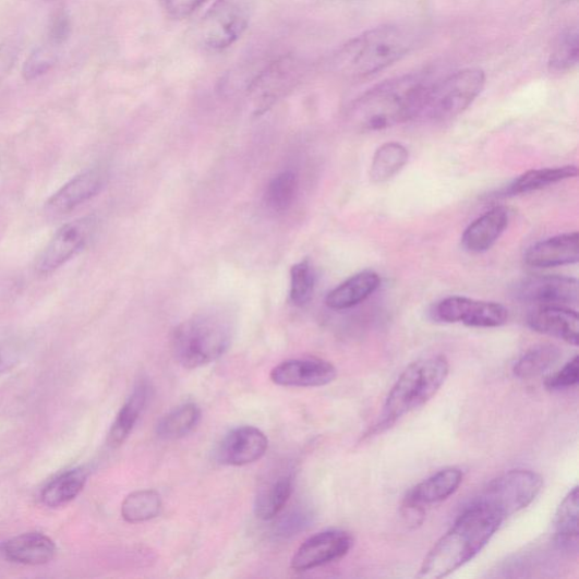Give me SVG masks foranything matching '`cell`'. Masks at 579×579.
<instances>
[{
    "mask_svg": "<svg viewBox=\"0 0 579 579\" xmlns=\"http://www.w3.org/2000/svg\"><path fill=\"white\" fill-rule=\"evenodd\" d=\"M542 487L540 474L530 470H511L487 484L475 502L490 506L507 518L529 507Z\"/></svg>",
    "mask_w": 579,
    "mask_h": 579,
    "instance_id": "obj_8",
    "label": "cell"
},
{
    "mask_svg": "<svg viewBox=\"0 0 579 579\" xmlns=\"http://www.w3.org/2000/svg\"><path fill=\"white\" fill-rule=\"evenodd\" d=\"M293 491L291 474H280L268 480L258 491L255 499V515L262 521H272L286 508Z\"/></svg>",
    "mask_w": 579,
    "mask_h": 579,
    "instance_id": "obj_24",
    "label": "cell"
},
{
    "mask_svg": "<svg viewBox=\"0 0 579 579\" xmlns=\"http://www.w3.org/2000/svg\"><path fill=\"white\" fill-rule=\"evenodd\" d=\"M353 544L350 533L328 530L304 541L291 560L294 571L303 572L337 562L349 554Z\"/></svg>",
    "mask_w": 579,
    "mask_h": 579,
    "instance_id": "obj_12",
    "label": "cell"
},
{
    "mask_svg": "<svg viewBox=\"0 0 579 579\" xmlns=\"http://www.w3.org/2000/svg\"><path fill=\"white\" fill-rule=\"evenodd\" d=\"M87 474L83 469L69 471L52 480L43 493V502L59 507L72 502L83 490Z\"/></svg>",
    "mask_w": 579,
    "mask_h": 579,
    "instance_id": "obj_29",
    "label": "cell"
},
{
    "mask_svg": "<svg viewBox=\"0 0 579 579\" xmlns=\"http://www.w3.org/2000/svg\"><path fill=\"white\" fill-rule=\"evenodd\" d=\"M431 83L424 74L414 73L374 86L352 104L351 124L360 131L375 132L418 119Z\"/></svg>",
    "mask_w": 579,
    "mask_h": 579,
    "instance_id": "obj_2",
    "label": "cell"
},
{
    "mask_svg": "<svg viewBox=\"0 0 579 579\" xmlns=\"http://www.w3.org/2000/svg\"><path fill=\"white\" fill-rule=\"evenodd\" d=\"M3 553L11 562L39 566L53 559L56 545L41 533H25L4 543Z\"/></svg>",
    "mask_w": 579,
    "mask_h": 579,
    "instance_id": "obj_22",
    "label": "cell"
},
{
    "mask_svg": "<svg viewBox=\"0 0 579 579\" xmlns=\"http://www.w3.org/2000/svg\"><path fill=\"white\" fill-rule=\"evenodd\" d=\"M528 325L536 333L562 340L570 346L579 343L578 314L564 306L538 307L528 316Z\"/></svg>",
    "mask_w": 579,
    "mask_h": 579,
    "instance_id": "obj_18",
    "label": "cell"
},
{
    "mask_svg": "<svg viewBox=\"0 0 579 579\" xmlns=\"http://www.w3.org/2000/svg\"><path fill=\"white\" fill-rule=\"evenodd\" d=\"M249 23V11L239 0H216L198 22L196 38L205 50L222 51L245 34Z\"/></svg>",
    "mask_w": 579,
    "mask_h": 579,
    "instance_id": "obj_7",
    "label": "cell"
},
{
    "mask_svg": "<svg viewBox=\"0 0 579 579\" xmlns=\"http://www.w3.org/2000/svg\"><path fill=\"white\" fill-rule=\"evenodd\" d=\"M313 512L303 506H297L280 517L274 527L276 535L287 539L292 538L311 527Z\"/></svg>",
    "mask_w": 579,
    "mask_h": 579,
    "instance_id": "obj_36",
    "label": "cell"
},
{
    "mask_svg": "<svg viewBox=\"0 0 579 579\" xmlns=\"http://www.w3.org/2000/svg\"><path fill=\"white\" fill-rule=\"evenodd\" d=\"M504 521L495 509L473 502L426 555L419 577L439 579L460 569L481 553Z\"/></svg>",
    "mask_w": 579,
    "mask_h": 579,
    "instance_id": "obj_1",
    "label": "cell"
},
{
    "mask_svg": "<svg viewBox=\"0 0 579 579\" xmlns=\"http://www.w3.org/2000/svg\"><path fill=\"white\" fill-rule=\"evenodd\" d=\"M562 359V350L554 345H539L527 351L514 365V375L522 381L542 376Z\"/></svg>",
    "mask_w": 579,
    "mask_h": 579,
    "instance_id": "obj_26",
    "label": "cell"
},
{
    "mask_svg": "<svg viewBox=\"0 0 579 579\" xmlns=\"http://www.w3.org/2000/svg\"><path fill=\"white\" fill-rule=\"evenodd\" d=\"M448 374L449 362L444 355L412 362L390 388L370 435L389 430L400 419L429 403L445 384Z\"/></svg>",
    "mask_w": 579,
    "mask_h": 579,
    "instance_id": "obj_5",
    "label": "cell"
},
{
    "mask_svg": "<svg viewBox=\"0 0 579 579\" xmlns=\"http://www.w3.org/2000/svg\"><path fill=\"white\" fill-rule=\"evenodd\" d=\"M484 85L485 74L480 69H466L432 82L425 91L419 118L435 121L455 118L474 102Z\"/></svg>",
    "mask_w": 579,
    "mask_h": 579,
    "instance_id": "obj_6",
    "label": "cell"
},
{
    "mask_svg": "<svg viewBox=\"0 0 579 579\" xmlns=\"http://www.w3.org/2000/svg\"><path fill=\"white\" fill-rule=\"evenodd\" d=\"M409 158L408 148L398 142H389L382 145L373 158L371 167L372 181L375 184L388 181L406 167Z\"/></svg>",
    "mask_w": 579,
    "mask_h": 579,
    "instance_id": "obj_28",
    "label": "cell"
},
{
    "mask_svg": "<svg viewBox=\"0 0 579 579\" xmlns=\"http://www.w3.org/2000/svg\"><path fill=\"white\" fill-rule=\"evenodd\" d=\"M435 317L445 323H461L470 327L493 328L507 322L508 311L498 302L449 297L437 304Z\"/></svg>",
    "mask_w": 579,
    "mask_h": 579,
    "instance_id": "obj_10",
    "label": "cell"
},
{
    "mask_svg": "<svg viewBox=\"0 0 579 579\" xmlns=\"http://www.w3.org/2000/svg\"><path fill=\"white\" fill-rule=\"evenodd\" d=\"M579 381V359L575 355L557 373L544 381V386L551 390H562L574 387Z\"/></svg>",
    "mask_w": 579,
    "mask_h": 579,
    "instance_id": "obj_37",
    "label": "cell"
},
{
    "mask_svg": "<svg viewBox=\"0 0 579 579\" xmlns=\"http://www.w3.org/2000/svg\"><path fill=\"white\" fill-rule=\"evenodd\" d=\"M59 49V47L46 43L29 53L22 69L24 80L35 81L48 74L58 62Z\"/></svg>",
    "mask_w": 579,
    "mask_h": 579,
    "instance_id": "obj_35",
    "label": "cell"
},
{
    "mask_svg": "<svg viewBox=\"0 0 579 579\" xmlns=\"http://www.w3.org/2000/svg\"><path fill=\"white\" fill-rule=\"evenodd\" d=\"M205 2L206 0H160L167 15L176 20L193 15Z\"/></svg>",
    "mask_w": 579,
    "mask_h": 579,
    "instance_id": "obj_39",
    "label": "cell"
},
{
    "mask_svg": "<svg viewBox=\"0 0 579 579\" xmlns=\"http://www.w3.org/2000/svg\"><path fill=\"white\" fill-rule=\"evenodd\" d=\"M556 2H558L560 4H565V3L571 2V0H556Z\"/></svg>",
    "mask_w": 579,
    "mask_h": 579,
    "instance_id": "obj_42",
    "label": "cell"
},
{
    "mask_svg": "<svg viewBox=\"0 0 579 579\" xmlns=\"http://www.w3.org/2000/svg\"><path fill=\"white\" fill-rule=\"evenodd\" d=\"M579 34L577 26H569L556 39L548 56L547 68L552 73H566L578 64Z\"/></svg>",
    "mask_w": 579,
    "mask_h": 579,
    "instance_id": "obj_31",
    "label": "cell"
},
{
    "mask_svg": "<svg viewBox=\"0 0 579 579\" xmlns=\"http://www.w3.org/2000/svg\"><path fill=\"white\" fill-rule=\"evenodd\" d=\"M515 295L539 307H566L577 302L578 284L576 279L559 276L531 277L516 286Z\"/></svg>",
    "mask_w": 579,
    "mask_h": 579,
    "instance_id": "obj_14",
    "label": "cell"
},
{
    "mask_svg": "<svg viewBox=\"0 0 579 579\" xmlns=\"http://www.w3.org/2000/svg\"><path fill=\"white\" fill-rule=\"evenodd\" d=\"M509 215L505 207L487 210L465 231L462 245L466 251L481 254L490 251L508 227Z\"/></svg>",
    "mask_w": 579,
    "mask_h": 579,
    "instance_id": "obj_20",
    "label": "cell"
},
{
    "mask_svg": "<svg viewBox=\"0 0 579 579\" xmlns=\"http://www.w3.org/2000/svg\"><path fill=\"white\" fill-rule=\"evenodd\" d=\"M17 362V350L9 343L0 345V374H4L13 370Z\"/></svg>",
    "mask_w": 579,
    "mask_h": 579,
    "instance_id": "obj_41",
    "label": "cell"
},
{
    "mask_svg": "<svg viewBox=\"0 0 579 579\" xmlns=\"http://www.w3.org/2000/svg\"><path fill=\"white\" fill-rule=\"evenodd\" d=\"M578 232H569L535 243L526 254V263L532 267L551 268L578 262Z\"/></svg>",
    "mask_w": 579,
    "mask_h": 579,
    "instance_id": "obj_19",
    "label": "cell"
},
{
    "mask_svg": "<svg viewBox=\"0 0 579 579\" xmlns=\"http://www.w3.org/2000/svg\"><path fill=\"white\" fill-rule=\"evenodd\" d=\"M337 376L334 364L319 358L287 360L270 372V381L282 387H322L333 383Z\"/></svg>",
    "mask_w": 579,
    "mask_h": 579,
    "instance_id": "obj_13",
    "label": "cell"
},
{
    "mask_svg": "<svg viewBox=\"0 0 579 579\" xmlns=\"http://www.w3.org/2000/svg\"><path fill=\"white\" fill-rule=\"evenodd\" d=\"M234 316L225 307H210L180 324L172 337L176 360L188 370L203 367L230 348Z\"/></svg>",
    "mask_w": 579,
    "mask_h": 579,
    "instance_id": "obj_4",
    "label": "cell"
},
{
    "mask_svg": "<svg viewBox=\"0 0 579 579\" xmlns=\"http://www.w3.org/2000/svg\"><path fill=\"white\" fill-rule=\"evenodd\" d=\"M555 530L563 545L576 544L578 536V486L564 498L555 516Z\"/></svg>",
    "mask_w": 579,
    "mask_h": 579,
    "instance_id": "obj_32",
    "label": "cell"
},
{
    "mask_svg": "<svg viewBox=\"0 0 579 579\" xmlns=\"http://www.w3.org/2000/svg\"><path fill=\"white\" fill-rule=\"evenodd\" d=\"M379 286L378 274L372 269H365L354 274L353 277L331 290L325 302L333 311H346L369 299Z\"/></svg>",
    "mask_w": 579,
    "mask_h": 579,
    "instance_id": "obj_21",
    "label": "cell"
},
{
    "mask_svg": "<svg viewBox=\"0 0 579 579\" xmlns=\"http://www.w3.org/2000/svg\"><path fill=\"white\" fill-rule=\"evenodd\" d=\"M201 417L202 411L197 405H181L161 418L157 425V435L165 441L185 437L196 429Z\"/></svg>",
    "mask_w": 579,
    "mask_h": 579,
    "instance_id": "obj_27",
    "label": "cell"
},
{
    "mask_svg": "<svg viewBox=\"0 0 579 579\" xmlns=\"http://www.w3.org/2000/svg\"><path fill=\"white\" fill-rule=\"evenodd\" d=\"M267 448L268 439L262 431L253 425H241L225 436L217 457L225 466L243 467L261 460Z\"/></svg>",
    "mask_w": 579,
    "mask_h": 579,
    "instance_id": "obj_15",
    "label": "cell"
},
{
    "mask_svg": "<svg viewBox=\"0 0 579 579\" xmlns=\"http://www.w3.org/2000/svg\"><path fill=\"white\" fill-rule=\"evenodd\" d=\"M162 510L161 496L155 491H138L121 505V516L132 524L144 523L158 517Z\"/></svg>",
    "mask_w": 579,
    "mask_h": 579,
    "instance_id": "obj_30",
    "label": "cell"
},
{
    "mask_svg": "<svg viewBox=\"0 0 579 579\" xmlns=\"http://www.w3.org/2000/svg\"><path fill=\"white\" fill-rule=\"evenodd\" d=\"M577 174L576 166L530 170L515 179L505 191V195L517 196L533 193L558 184L564 180L576 178Z\"/></svg>",
    "mask_w": 579,
    "mask_h": 579,
    "instance_id": "obj_25",
    "label": "cell"
},
{
    "mask_svg": "<svg viewBox=\"0 0 579 579\" xmlns=\"http://www.w3.org/2000/svg\"><path fill=\"white\" fill-rule=\"evenodd\" d=\"M20 49L13 41L0 44V83H2L14 69Z\"/></svg>",
    "mask_w": 579,
    "mask_h": 579,
    "instance_id": "obj_40",
    "label": "cell"
},
{
    "mask_svg": "<svg viewBox=\"0 0 579 579\" xmlns=\"http://www.w3.org/2000/svg\"><path fill=\"white\" fill-rule=\"evenodd\" d=\"M97 227V218L88 216L60 228L36 261L39 276H50L80 254L94 238Z\"/></svg>",
    "mask_w": 579,
    "mask_h": 579,
    "instance_id": "obj_9",
    "label": "cell"
},
{
    "mask_svg": "<svg viewBox=\"0 0 579 579\" xmlns=\"http://www.w3.org/2000/svg\"><path fill=\"white\" fill-rule=\"evenodd\" d=\"M149 386L147 382H140L129 400L120 409L114 422L111 425V430L108 436V444L111 447H119L123 445L130 437L137 423L141 414L143 413L149 396Z\"/></svg>",
    "mask_w": 579,
    "mask_h": 579,
    "instance_id": "obj_23",
    "label": "cell"
},
{
    "mask_svg": "<svg viewBox=\"0 0 579 579\" xmlns=\"http://www.w3.org/2000/svg\"><path fill=\"white\" fill-rule=\"evenodd\" d=\"M298 178L291 171L274 177L266 190V205L274 212H285L293 204L298 193Z\"/></svg>",
    "mask_w": 579,
    "mask_h": 579,
    "instance_id": "obj_33",
    "label": "cell"
},
{
    "mask_svg": "<svg viewBox=\"0 0 579 579\" xmlns=\"http://www.w3.org/2000/svg\"><path fill=\"white\" fill-rule=\"evenodd\" d=\"M299 58L288 55L274 60L253 81L250 94L258 109L267 108L292 89L302 75Z\"/></svg>",
    "mask_w": 579,
    "mask_h": 579,
    "instance_id": "obj_11",
    "label": "cell"
},
{
    "mask_svg": "<svg viewBox=\"0 0 579 579\" xmlns=\"http://www.w3.org/2000/svg\"><path fill=\"white\" fill-rule=\"evenodd\" d=\"M104 170L94 168L83 171L53 194L46 203V210L52 216H64L97 196L106 185Z\"/></svg>",
    "mask_w": 579,
    "mask_h": 579,
    "instance_id": "obj_16",
    "label": "cell"
},
{
    "mask_svg": "<svg viewBox=\"0 0 579 579\" xmlns=\"http://www.w3.org/2000/svg\"><path fill=\"white\" fill-rule=\"evenodd\" d=\"M465 479L462 470L447 468L426 478L408 494L405 508L419 509L442 503L453 496L461 486Z\"/></svg>",
    "mask_w": 579,
    "mask_h": 579,
    "instance_id": "obj_17",
    "label": "cell"
},
{
    "mask_svg": "<svg viewBox=\"0 0 579 579\" xmlns=\"http://www.w3.org/2000/svg\"><path fill=\"white\" fill-rule=\"evenodd\" d=\"M290 299L295 306L307 304L314 293L316 274L309 260H304L291 268Z\"/></svg>",
    "mask_w": 579,
    "mask_h": 579,
    "instance_id": "obj_34",
    "label": "cell"
},
{
    "mask_svg": "<svg viewBox=\"0 0 579 579\" xmlns=\"http://www.w3.org/2000/svg\"><path fill=\"white\" fill-rule=\"evenodd\" d=\"M72 34V21L64 10L57 11L50 20L48 26L47 43L62 47Z\"/></svg>",
    "mask_w": 579,
    "mask_h": 579,
    "instance_id": "obj_38",
    "label": "cell"
},
{
    "mask_svg": "<svg viewBox=\"0 0 579 579\" xmlns=\"http://www.w3.org/2000/svg\"><path fill=\"white\" fill-rule=\"evenodd\" d=\"M415 40V33L407 25L374 27L345 45L335 56L334 67L346 77H369L399 62Z\"/></svg>",
    "mask_w": 579,
    "mask_h": 579,
    "instance_id": "obj_3",
    "label": "cell"
}]
</instances>
